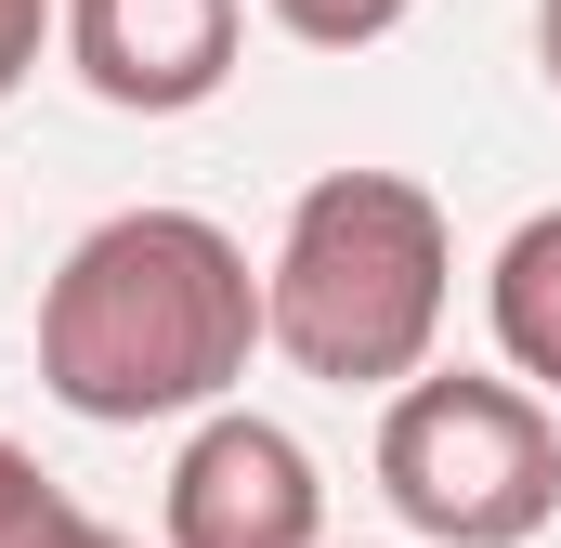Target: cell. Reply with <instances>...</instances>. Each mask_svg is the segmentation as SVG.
I'll return each mask as SVG.
<instances>
[{"label": "cell", "mask_w": 561, "mask_h": 548, "mask_svg": "<svg viewBox=\"0 0 561 548\" xmlns=\"http://www.w3.org/2000/svg\"><path fill=\"white\" fill-rule=\"evenodd\" d=\"M66 39V0H0V105L39 79V53Z\"/></svg>", "instance_id": "obj_9"}, {"label": "cell", "mask_w": 561, "mask_h": 548, "mask_svg": "<svg viewBox=\"0 0 561 548\" xmlns=\"http://www.w3.org/2000/svg\"><path fill=\"white\" fill-rule=\"evenodd\" d=\"M262 353V274L209 209H118L39 287V392L92 431L209 418Z\"/></svg>", "instance_id": "obj_1"}, {"label": "cell", "mask_w": 561, "mask_h": 548, "mask_svg": "<svg viewBox=\"0 0 561 548\" xmlns=\"http://www.w3.org/2000/svg\"><path fill=\"white\" fill-rule=\"evenodd\" d=\"M262 13H275L300 53H366V39H392L419 0H262Z\"/></svg>", "instance_id": "obj_8"}, {"label": "cell", "mask_w": 561, "mask_h": 548, "mask_svg": "<svg viewBox=\"0 0 561 548\" xmlns=\"http://www.w3.org/2000/svg\"><path fill=\"white\" fill-rule=\"evenodd\" d=\"M0 548H131V536H118V523H92L39 457L0 431Z\"/></svg>", "instance_id": "obj_7"}, {"label": "cell", "mask_w": 561, "mask_h": 548, "mask_svg": "<svg viewBox=\"0 0 561 548\" xmlns=\"http://www.w3.org/2000/svg\"><path fill=\"white\" fill-rule=\"evenodd\" d=\"M170 548H327V483H313V444L275 431L249 406H209L170 457V496H157Z\"/></svg>", "instance_id": "obj_4"}, {"label": "cell", "mask_w": 561, "mask_h": 548, "mask_svg": "<svg viewBox=\"0 0 561 548\" xmlns=\"http://www.w3.org/2000/svg\"><path fill=\"white\" fill-rule=\"evenodd\" d=\"M457 300V236L405 170H327L300 183L275 262H262V340L327 392H405Z\"/></svg>", "instance_id": "obj_2"}, {"label": "cell", "mask_w": 561, "mask_h": 548, "mask_svg": "<svg viewBox=\"0 0 561 548\" xmlns=\"http://www.w3.org/2000/svg\"><path fill=\"white\" fill-rule=\"evenodd\" d=\"M536 66H549V92H561V0H536Z\"/></svg>", "instance_id": "obj_10"}, {"label": "cell", "mask_w": 561, "mask_h": 548, "mask_svg": "<svg viewBox=\"0 0 561 548\" xmlns=\"http://www.w3.org/2000/svg\"><path fill=\"white\" fill-rule=\"evenodd\" d=\"M379 496L431 548H536L561 510V418L536 379L419 366L379 418Z\"/></svg>", "instance_id": "obj_3"}, {"label": "cell", "mask_w": 561, "mask_h": 548, "mask_svg": "<svg viewBox=\"0 0 561 548\" xmlns=\"http://www.w3.org/2000/svg\"><path fill=\"white\" fill-rule=\"evenodd\" d=\"M66 66L118 118H196L236 79V0H66Z\"/></svg>", "instance_id": "obj_5"}, {"label": "cell", "mask_w": 561, "mask_h": 548, "mask_svg": "<svg viewBox=\"0 0 561 548\" xmlns=\"http://www.w3.org/2000/svg\"><path fill=\"white\" fill-rule=\"evenodd\" d=\"M483 313H496V353H510V379L561 392V209L510 222V249H496V274H483Z\"/></svg>", "instance_id": "obj_6"}]
</instances>
